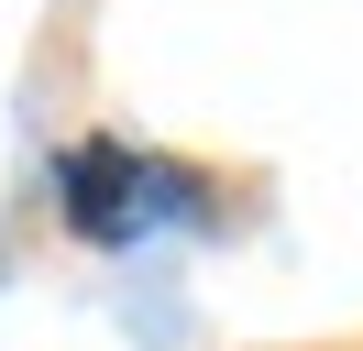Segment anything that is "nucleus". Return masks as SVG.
Instances as JSON below:
<instances>
[{
  "mask_svg": "<svg viewBox=\"0 0 363 351\" xmlns=\"http://www.w3.org/2000/svg\"><path fill=\"white\" fill-rule=\"evenodd\" d=\"M55 197H67V219L89 241H143L155 231V209H187V176H165V165H143L133 143H77L67 165H55Z\"/></svg>",
  "mask_w": 363,
  "mask_h": 351,
  "instance_id": "1",
  "label": "nucleus"
}]
</instances>
